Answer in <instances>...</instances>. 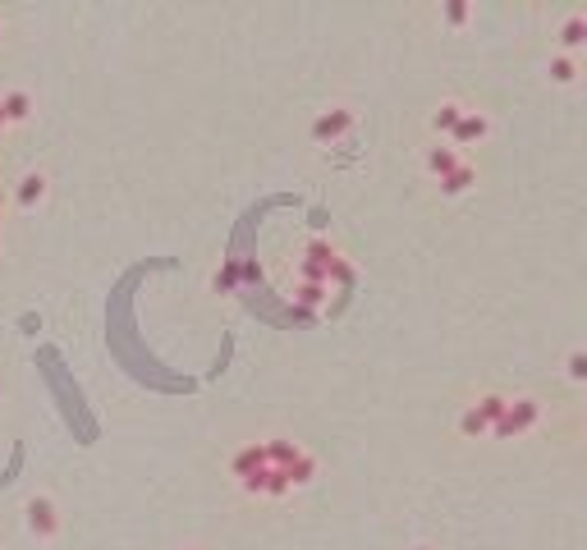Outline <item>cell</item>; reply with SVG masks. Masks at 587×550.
Segmentation results:
<instances>
[{
  "label": "cell",
  "mask_w": 587,
  "mask_h": 550,
  "mask_svg": "<svg viewBox=\"0 0 587 550\" xmlns=\"http://www.w3.org/2000/svg\"><path fill=\"white\" fill-rule=\"evenodd\" d=\"M0 115H5V124H23V120H28L33 115V97L28 92H5V97H0Z\"/></svg>",
  "instance_id": "9c48e42d"
},
{
  "label": "cell",
  "mask_w": 587,
  "mask_h": 550,
  "mask_svg": "<svg viewBox=\"0 0 587 550\" xmlns=\"http://www.w3.org/2000/svg\"><path fill=\"white\" fill-rule=\"evenodd\" d=\"M285 477H289V486H308V482L317 477V459H312L308 450H303L299 459H294V463L285 468Z\"/></svg>",
  "instance_id": "8fae6325"
},
{
  "label": "cell",
  "mask_w": 587,
  "mask_h": 550,
  "mask_svg": "<svg viewBox=\"0 0 587 550\" xmlns=\"http://www.w3.org/2000/svg\"><path fill=\"white\" fill-rule=\"evenodd\" d=\"M0 129H5V115H0Z\"/></svg>",
  "instance_id": "7402d4cb"
},
{
  "label": "cell",
  "mask_w": 587,
  "mask_h": 550,
  "mask_svg": "<svg viewBox=\"0 0 587 550\" xmlns=\"http://www.w3.org/2000/svg\"><path fill=\"white\" fill-rule=\"evenodd\" d=\"M477 184V165H468V161H459L455 170H450L445 179H441V192L445 198H464V192Z\"/></svg>",
  "instance_id": "ba28073f"
},
{
  "label": "cell",
  "mask_w": 587,
  "mask_h": 550,
  "mask_svg": "<svg viewBox=\"0 0 587 550\" xmlns=\"http://www.w3.org/2000/svg\"><path fill=\"white\" fill-rule=\"evenodd\" d=\"M42 198H46V175L42 170H28V175L19 179V188H14V202L23 211H33V207H42Z\"/></svg>",
  "instance_id": "8992f818"
},
{
  "label": "cell",
  "mask_w": 587,
  "mask_h": 550,
  "mask_svg": "<svg viewBox=\"0 0 587 550\" xmlns=\"http://www.w3.org/2000/svg\"><path fill=\"white\" fill-rule=\"evenodd\" d=\"M560 46L574 51V46H587V33H583V14H569L565 28H560Z\"/></svg>",
  "instance_id": "5bb4252c"
},
{
  "label": "cell",
  "mask_w": 587,
  "mask_h": 550,
  "mask_svg": "<svg viewBox=\"0 0 587 550\" xmlns=\"http://www.w3.org/2000/svg\"><path fill=\"white\" fill-rule=\"evenodd\" d=\"M299 298H303V302H322V298H326V289H322V285H303V289H299Z\"/></svg>",
  "instance_id": "ac0fdd59"
},
{
  "label": "cell",
  "mask_w": 587,
  "mask_h": 550,
  "mask_svg": "<svg viewBox=\"0 0 587 550\" xmlns=\"http://www.w3.org/2000/svg\"><path fill=\"white\" fill-rule=\"evenodd\" d=\"M413 550H432V546H413Z\"/></svg>",
  "instance_id": "ffe728a7"
},
{
  "label": "cell",
  "mask_w": 587,
  "mask_h": 550,
  "mask_svg": "<svg viewBox=\"0 0 587 550\" xmlns=\"http://www.w3.org/2000/svg\"><path fill=\"white\" fill-rule=\"evenodd\" d=\"M542 422V404L537 399H510V408H505V418L491 427L500 440H510V436H523Z\"/></svg>",
  "instance_id": "6da1fadb"
},
{
  "label": "cell",
  "mask_w": 587,
  "mask_h": 550,
  "mask_svg": "<svg viewBox=\"0 0 587 550\" xmlns=\"http://www.w3.org/2000/svg\"><path fill=\"white\" fill-rule=\"evenodd\" d=\"M464 156L455 152V147H450V143H436V147H427V175H432L436 184L450 175V170H455V165H459Z\"/></svg>",
  "instance_id": "52a82bcc"
},
{
  "label": "cell",
  "mask_w": 587,
  "mask_h": 550,
  "mask_svg": "<svg viewBox=\"0 0 587 550\" xmlns=\"http://www.w3.org/2000/svg\"><path fill=\"white\" fill-rule=\"evenodd\" d=\"M459 120H464V106H459V101H441V106L432 110V129H436V133H455Z\"/></svg>",
  "instance_id": "30bf717a"
},
{
  "label": "cell",
  "mask_w": 587,
  "mask_h": 550,
  "mask_svg": "<svg viewBox=\"0 0 587 550\" xmlns=\"http://www.w3.org/2000/svg\"><path fill=\"white\" fill-rule=\"evenodd\" d=\"M441 19L459 28V23H468V5H464V0H455V5H445V10H441Z\"/></svg>",
  "instance_id": "e0dca14e"
},
{
  "label": "cell",
  "mask_w": 587,
  "mask_h": 550,
  "mask_svg": "<svg viewBox=\"0 0 587 550\" xmlns=\"http://www.w3.org/2000/svg\"><path fill=\"white\" fill-rule=\"evenodd\" d=\"M0 207H5V192H0Z\"/></svg>",
  "instance_id": "44dd1931"
},
{
  "label": "cell",
  "mask_w": 587,
  "mask_h": 550,
  "mask_svg": "<svg viewBox=\"0 0 587 550\" xmlns=\"http://www.w3.org/2000/svg\"><path fill=\"white\" fill-rule=\"evenodd\" d=\"M239 275H244V266H239V257H225V266L216 271V289H239Z\"/></svg>",
  "instance_id": "9a60e30c"
},
{
  "label": "cell",
  "mask_w": 587,
  "mask_h": 550,
  "mask_svg": "<svg viewBox=\"0 0 587 550\" xmlns=\"http://www.w3.org/2000/svg\"><path fill=\"white\" fill-rule=\"evenodd\" d=\"M565 372H569V381H578V385H587V349H574V353H569V363H565Z\"/></svg>",
  "instance_id": "2e32d148"
},
{
  "label": "cell",
  "mask_w": 587,
  "mask_h": 550,
  "mask_svg": "<svg viewBox=\"0 0 587 550\" xmlns=\"http://www.w3.org/2000/svg\"><path fill=\"white\" fill-rule=\"evenodd\" d=\"M482 138H491V120L482 115V110H464V120L455 124V133H450V147H473V143H482Z\"/></svg>",
  "instance_id": "277c9868"
},
{
  "label": "cell",
  "mask_w": 587,
  "mask_h": 550,
  "mask_svg": "<svg viewBox=\"0 0 587 550\" xmlns=\"http://www.w3.org/2000/svg\"><path fill=\"white\" fill-rule=\"evenodd\" d=\"M354 129V110L349 106H331V110H322V115L312 120V138L317 143H335V138H344Z\"/></svg>",
  "instance_id": "3957f363"
},
{
  "label": "cell",
  "mask_w": 587,
  "mask_h": 550,
  "mask_svg": "<svg viewBox=\"0 0 587 550\" xmlns=\"http://www.w3.org/2000/svg\"><path fill=\"white\" fill-rule=\"evenodd\" d=\"M262 468H266V445H262V440H253V445H244V450L230 459V473H234L239 482L253 477V473H262Z\"/></svg>",
  "instance_id": "5b68a950"
},
{
  "label": "cell",
  "mask_w": 587,
  "mask_h": 550,
  "mask_svg": "<svg viewBox=\"0 0 587 550\" xmlns=\"http://www.w3.org/2000/svg\"><path fill=\"white\" fill-rule=\"evenodd\" d=\"M473 408H477V418H482L487 427H496V422L505 418V408H510V399H505V395H482Z\"/></svg>",
  "instance_id": "7c38bea8"
},
{
  "label": "cell",
  "mask_w": 587,
  "mask_h": 550,
  "mask_svg": "<svg viewBox=\"0 0 587 550\" xmlns=\"http://www.w3.org/2000/svg\"><path fill=\"white\" fill-rule=\"evenodd\" d=\"M551 82H560V88H569V82H578V65H574V55H555V60L546 65Z\"/></svg>",
  "instance_id": "4fadbf2b"
},
{
  "label": "cell",
  "mask_w": 587,
  "mask_h": 550,
  "mask_svg": "<svg viewBox=\"0 0 587 550\" xmlns=\"http://www.w3.org/2000/svg\"><path fill=\"white\" fill-rule=\"evenodd\" d=\"M583 33H587V14H583Z\"/></svg>",
  "instance_id": "d6986e66"
},
{
  "label": "cell",
  "mask_w": 587,
  "mask_h": 550,
  "mask_svg": "<svg viewBox=\"0 0 587 550\" xmlns=\"http://www.w3.org/2000/svg\"><path fill=\"white\" fill-rule=\"evenodd\" d=\"M23 514H28V532H33L37 541H51V537L60 532V505L51 500V495H42V491H37L33 500L23 505Z\"/></svg>",
  "instance_id": "7a4b0ae2"
}]
</instances>
